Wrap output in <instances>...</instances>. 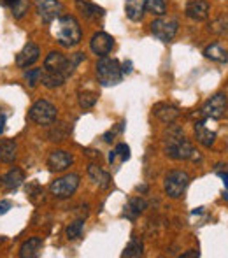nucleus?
<instances>
[{
    "label": "nucleus",
    "instance_id": "1",
    "mask_svg": "<svg viewBox=\"0 0 228 258\" xmlns=\"http://www.w3.org/2000/svg\"><path fill=\"white\" fill-rule=\"evenodd\" d=\"M165 153L172 160H190L195 156L193 146L179 126H171L165 132Z\"/></svg>",
    "mask_w": 228,
    "mask_h": 258
},
{
    "label": "nucleus",
    "instance_id": "2",
    "mask_svg": "<svg viewBox=\"0 0 228 258\" xmlns=\"http://www.w3.org/2000/svg\"><path fill=\"white\" fill-rule=\"evenodd\" d=\"M56 41L60 42L63 48H74L81 42L83 30L79 21L74 16H60L56 18L55 28H53Z\"/></svg>",
    "mask_w": 228,
    "mask_h": 258
},
{
    "label": "nucleus",
    "instance_id": "3",
    "mask_svg": "<svg viewBox=\"0 0 228 258\" xmlns=\"http://www.w3.org/2000/svg\"><path fill=\"white\" fill-rule=\"evenodd\" d=\"M97 76L102 86H114L119 85L123 79V71L119 67V61L109 56H100L97 61Z\"/></svg>",
    "mask_w": 228,
    "mask_h": 258
},
{
    "label": "nucleus",
    "instance_id": "4",
    "mask_svg": "<svg viewBox=\"0 0 228 258\" xmlns=\"http://www.w3.org/2000/svg\"><path fill=\"white\" fill-rule=\"evenodd\" d=\"M188 184H190V176L184 170H172L165 177L164 188H165V194L171 199H181L184 191H186Z\"/></svg>",
    "mask_w": 228,
    "mask_h": 258
},
{
    "label": "nucleus",
    "instance_id": "5",
    "mask_svg": "<svg viewBox=\"0 0 228 258\" xmlns=\"http://www.w3.org/2000/svg\"><path fill=\"white\" fill-rule=\"evenodd\" d=\"M28 118L37 125H51L56 119V107L48 100H37L28 111Z\"/></svg>",
    "mask_w": 228,
    "mask_h": 258
},
{
    "label": "nucleus",
    "instance_id": "6",
    "mask_svg": "<svg viewBox=\"0 0 228 258\" xmlns=\"http://www.w3.org/2000/svg\"><path fill=\"white\" fill-rule=\"evenodd\" d=\"M79 186V176L78 174H67L63 177H58L49 184V191L55 195L56 199H68L75 194Z\"/></svg>",
    "mask_w": 228,
    "mask_h": 258
},
{
    "label": "nucleus",
    "instance_id": "7",
    "mask_svg": "<svg viewBox=\"0 0 228 258\" xmlns=\"http://www.w3.org/2000/svg\"><path fill=\"white\" fill-rule=\"evenodd\" d=\"M177 25L176 20H167V18H158L151 23V34L162 42H171L177 34Z\"/></svg>",
    "mask_w": 228,
    "mask_h": 258
},
{
    "label": "nucleus",
    "instance_id": "8",
    "mask_svg": "<svg viewBox=\"0 0 228 258\" xmlns=\"http://www.w3.org/2000/svg\"><path fill=\"white\" fill-rule=\"evenodd\" d=\"M228 102H226V95L225 93H216L214 97L207 100L202 107V114L207 116L212 119H221L226 114Z\"/></svg>",
    "mask_w": 228,
    "mask_h": 258
},
{
    "label": "nucleus",
    "instance_id": "9",
    "mask_svg": "<svg viewBox=\"0 0 228 258\" xmlns=\"http://www.w3.org/2000/svg\"><path fill=\"white\" fill-rule=\"evenodd\" d=\"M74 65L70 63V58H67L65 54L58 53V51H51L46 56L44 60V71H55V72H61L68 78L74 71Z\"/></svg>",
    "mask_w": 228,
    "mask_h": 258
},
{
    "label": "nucleus",
    "instance_id": "10",
    "mask_svg": "<svg viewBox=\"0 0 228 258\" xmlns=\"http://www.w3.org/2000/svg\"><path fill=\"white\" fill-rule=\"evenodd\" d=\"M63 6L58 0H37V14L44 23H51L61 16Z\"/></svg>",
    "mask_w": 228,
    "mask_h": 258
},
{
    "label": "nucleus",
    "instance_id": "11",
    "mask_svg": "<svg viewBox=\"0 0 228 258\" xmlns=\"http://www.w3.org/2000/svg\"><path fill=\"white\" fill-rule=\"evenodd\" d=\"M90 48L99 56H107L114 48V39L106 32H97L92 37V41H90Z\"/></svg>",
    "mask_w": 228,
    "mask_h": 258
},
{
    "label": "nucleus",
    "instance_id": "12",
    "mask_svg": "<svg viewBox=\"0 0 228 258\" xmlns=\"http://www.w3.org/2000/svg\"><path fill=\"white\" fill-rule=\"evenodd\" d=\"M72 162H74L72 155L63 150H55L48 156V167L51 172H63L72 165Z\"/></svg>",
    "mask_w": 228,
    "mask_h": 258
},
{
    "label": "nucleus",
    "instance_id": "13",
    "mask_svg": "<svg viewBox=\"0 0 228 258\" xmlns=\"http://www.w3.org/2000/svg\"><path fill=\"white\" fill-rule=\"evenodd\" d=\"M39 54H41V49H39V46L34 44V42H28V44H25V48L21 49L20 53H18L16 65H18V67H21V69L32 67V65H34L35 61L39 60Z\"/></svg>",
    "mask_w": 228,
    "mask_h": 258
},
{
    "label": "nucleus",
    "instance_id": "14",
    "mask_svg": "<svg viewBox=\"0 0 228 258\" xmlns=\"http://www.w3.org/2000/svg\"><path fill=\"white\" fill-rule=\"evenodd\" d=\"M211 6L205 0H191L186 6V16L193 21H204L209 18Z\"/></svg>",
    "mask_w": 228,
    "mask_h": 258
},
{
    "label": "nucleus",
    "instance_id": "15",
    "mask_svg": "<svg viewBox=\"0 0 228 258\" xmlns=\"http://www.w3.org/2000/svg\"><path fill=\"white\" fill-rule=\"evenodd\" d=\"M153 114L157 116L160 121H164V123H174L177 118H179V114H181V111L176 107V105H172V104H167V102H160V104H157L153 107Z\"/></svg>",
    "mask_w": 228,
    "mask_h": 258
},
{
    "label": "nucleus",
    "instance_id": "16",
    "mask_svg": "<svg viewBox=\"0 0 228 258\" xmlns=\"http://www.w3.org/2000/svg\"><path fill=\"white\" fill-rule=\"evenodd\" d=\"M75 7H78V11L81 13V16H85L86 20H90V21L100 20V18L106 14V11H104L102 7L95 6V4H92L90 0H75Z\"/></svg>",
    "mask_w": 228,
    "mask_h": 258
},
{
    "label": "nucleus",
    "instance_id": "17",
    "mask_svg": "<svg viewBox=\"0 0 228 258\" xmlns=\"http://www.w3.org/2000/svg\"><path fill=\"white\" fill-rule=\"evenodd\" d=\"M195 137H197V141L204 148H211L216 141V132L209 130L204 121H198L195 123Z\"/></svg>",
    "mask_w": 228,
    "mask_h": 258
},
{
    "label": "nucleus",
    "instance_id": "18",
    "mask_svg": "<svg viewBox=\"0 0 228 258\" xmlns=\"http://www.w3.org/2000/svg\"><path fill=\"white\" fill-rule=\"evenodd\" d=\"M88 176L92 177L93 183L99 184V186L104 188V190L111 186V176H109V172H106V170H104L100 165H95V163H92V165L88 167Z\"/></svg>",
    "mask_w": 228,
    "mask_h": 258
},
{
    "label": "nucleus",
    "instance_id": "19",
    "mask_svg": "<svg viewBox=\"0 0 228 258\" xmlns=\"http://www.w3.org/2000/svg\"><path fill=\"white\" fill-rule=\"evenodd\" d=\"M18 156V144L13 139L0 141V162L13 163Z\"/></svg>",
    "mask_w": 228,
    "mask_h": 258
},
{
    "label": "nucleus",
    "instance_id": "20",
    "mask_svg": "<svg viewBox=\"0 0 228 258\" xmlns=\"http://www.w3.org/2000/svg\"><path fill=\"white\" fill-rule=\"evenodd\" d=\"M144 11H146V0H126L125 13L128 20L140 21L144 16Z\"/></svg>",
    "mask_w": 228,
    "mask_h": 258
},
{
    "label": "nucleus",
    "instance_id": "21",
    "mask_svg": "<svg viewBox=\"0 0 228 258\" xmlns=\"http://www.w3.org/2000/svg\"><path fill=\"white\" fill-rule=\"evenodd\" d=\"M147 207V202L144 201V199L140 197H133L128 201V204L125 206V213H123V216L128 218V220H135L137 216H140V214L146 211Z\"/></svg>",
    "mask_w": 228,
    "mask_h": 258
},
{
    "label": "nucleus",
    "instance_id": "22",
    "mask_svg": "<svg viewBox=\"0 0 228 258\" xmlns=\"http://www.w3.org/2000/svg\"><path fill=\"white\" fill-rule=\"evenodd\" d=\"M23 181H25V172L20 169V167L11 169L9 172L2 177V184L6 188H9V190H16V188H20Z\"/></svg>",
    "mask_w": 228,
    "mask_h": 258
},
{
    "label": "nucleus",
    "instance_id": "23",
    "mask_svg": "<svg viewBox=\"0 0 228 258\" xmlns=\"http://www.w3.org/2000/svg\"><path fill=\"white\" fill-rule=\"evenodd\" d=\"M42 249V239L41 237H30L28 241H25L20 248V256L21 258H34L39 255V251Z\"/></svg>",
    "mask_w": 228,
    "mask_h": 258
},
{
    "label": "nucleus",
    "instance_id": "24",
    "mask_svg": "<svg viewBox=\"0 0 228 258\" xmlns=\"http://www.w3.org/2000/svg\"><path fill=\"white\" fill-rule=\"evenodd\" d=\"M65 79H67V76L61 74V72H55V71H42V74H41V83L49 90L60 88L65 83Z\"/></svg>",
    "mask_w": 228,
    "mask_h": 258
},
{
    "label": "nucleus",
    "instance_id": "25",
    "mask_svg": "<svg viewBox=\"0 0 228 258\" xmlns=\"http://www.w3.org/2000/svg\"><path fill=\"white\" fill-rule=\"evenodd\" d=\"M205 56L209 58V60H212V61H218V63H225V61H228V51L223 46H219V44H211V46H207L205 48V51H204Z\"/></svg>",
    "mask_w": 228,
    "mask_h": 258
},
{
    "label": "nucleus",
    "instance_id": "26",
    "mask_svg": "<svg viewBox=\"0 0 228 258\" xmlns=\"http://www.w3.org/2000/svg\"><path fill=\"white\" fill-rule=\"evenodd\" d=\"M142 253H144L142 241H140V239H137V237H132L128 244H126L125 251L121 253V256H125V258H137V256H142Z\"/></svg>",
    "mask_w": 228,
    "mask_h": 258
},
{
    "label": "nucleus",
    "instance_id": "27",
    "mask_svg": "<svg viewBox=\"0 0 228 258\" xmlns=\"http://www.w3.org/2000/svg\"><path fill=\"white\" fill-rule=\"evenodd\" d=\"M209 32L216 35H228V14H221L214 21L209 23Z\"/></svg>",
    "mask_w": 228,
    "mask_h": 258
},
{
    "label": "nucleus",
    "instance_id": "28",
    "mask_svg": "<svg viewBox=\"0 0 228 258\" xmlns=\"http://www.w3.org/2000/svg\"><path fill=\"white\" fill-rule=\"evenodd\" d=\"M146 9L155 16H165L167 4H165V0H146Z\"/></svg>",
    "mask_w": 228,
    "mask_h": 258
},
{
    "label": "nucleus",
    "instance_id": "29",
    "mask_svg": "<svg viewBox=\"0 0 228 258\" xmlns=\"http://www.w3.org/2000/svg\"><path fill=\"white\" fill-rule=\"evenodd\" d=\"M83 227H85V221H83V220L72 221V223L67 227V237L70 239V241L79 239V237H81V234H83Z\"/></svg>",
    "mask_w": 228,
    "mask_h": 258
},
{
    "label": "nucleus",
    "instance_id": "30",
    "mask_svg": "<svg viewBox=\"0 0 228 258\" xmlns=\"http://www.w3.org/2000/svg\"><path fill=\"white\" fill-rule=\"evenodd\" d=\"M119 156V160L121 162H125V160H128L130 158V148L126 146V144H118L116 146V150L114 151H111V155H109V162L111 163H114V160Z\"/></svg>",
    "mask_w": 228,
    "mask_h": 258
},
{
    "label": "nucleus",
    "instance_id": "31",
    "mask_svg": "<svg viewBox=\"0 0 228 258\" xmlns=\"http://www.w3.org/2000/svg\"><path fill=\"white\" fill-rule=\"evenodd\" d=\"M28 7H30L28 0H16V4L11 7V13H13V16L16 18V20H21V18L28 13Z\"/></svg>",
    "mask_w": 228,
    "mask_h": 258
},
{
    "label": "nucleus",
    "instance_id": "32",
    "mask_svg": "<svg viewBox=\"0 0 228 258\" xmlns=\"http://www.w3.org/2000/svg\"><path fill=\"white\" fill-rule=\"evenodd\" d=\"M97 104V93L93 92H81L79 93V105L83 109H90Z\"/></svg>",
    "mask_w": 228,
    "mask_h": 258
},
{
    "label": "nucleus",
    "instance_id": "33",
    "mask_svg": "<svg viewBox=\"0 0 228 258\" xmlns=\"http://www.w3.org/2000/svg\"><path fill=\"white\" fill-rule=\"evenodd\" d=\"M41 74H42L41 69H30V71L25 72V79L34 88V86H37V83H41Z\"/></svg>",
    "mask_w": 228,
    "mask_h": 258
},
{
    "label": "nucleus",
    "instance_id": "34",
    "mask_svg": "<svg viewBox=\"0 0 228 258\" xmlns=\"http://www.w3.org/2000/svg\"><path fill=\"white\" fill-rule=\"evenodd\" d=\"M123 130V123H119V126L116 130H111V132H107V134H104V141H106V143H113V139H114V136L118 132H121Z\"/></svg>",
    "mask_w": 228,
    "mask_h": 258
},
{
    "label": "nucleus",
    "instance_id": "35",
    "mask_svg": "<svg viewBox=\"0 0 228 258\" xmlns=\"http://www.w3.org/2000/svg\"><path fill=\"white\" fill-rule=\"evenodd\" d=\"M11 207H13V204H11L9 201H2V202H0V214H6Z\"/></svg>",
    "mask_w": 228,
    "mask_h": 258
},
{
    "label": "nucleus",
    "instance_id": "36",
    "mask_svg": "<svg viewBox=\"0 0 228 258\" xmlns=\"http://www.w3.org/2000/svg\"><path fill=\"white\" fill-rule=\"evenodd\" d=\"M123 74H130V72H132V61H125V63H123Z\"/></svg>",
    "mask_w": 228,
    "mask_h": 258
},
{
    "label": "nucleus",
    "instance_id": "37",
    "mask_svg": "<svg viewBox=\"0 0 228 258\" xmlns=\"http://www.w3.org/2000/svg\"><path fill=\"white\" fill-rule=\"evenodd\" d=\"M200 253L198 251H195V249H191V251H186V253H183V258H193V256H198Z\"/></svg>",
    "mask_w": 228,
    "mask_h": 258
},
{
    "label": "nucleus",
    "instance_id": "38",
    "mask_svg": "<svg viewBox=\"0 0 228 258\" xmlns=\"http://www.w3.org/2000/svg\"><path fill=\"white\" fill-rule=\"evenodd\" d=\"M4 125H6V116L0 114V134L4 132Z\"/></svg>",
    "mask_w": 228,
    "mask_h": 258
},
{
    "label": "nucleus",
    "instance_id": "39",
    "mask_svg": "<svg viewBox=\"0 0 228 258\" xmlns=\"http://www.w3.org/2000/svg\"><path fill=\"white\" fill-rule=\"evenodd\" d=\"M221 177H223V183H225V186L228 188V174H221Z\"/></svg>",
    "mask_w": 228,
    "mask_h": 258
},
{
    "label": "nucleus",
    "instance_id": "40",
    "mask_svg": "<svg viewBox=\"0 0 228 258\" xmlns=\"http://www.w3.org/2000/svg\"><path fill=\"white\" fill-rule=\"evenodd\" d=\"M0 184H2V179H0Z\"/></svg>",
    "mask_w": 228,
    "mask_h": 258
}]
</instances>
